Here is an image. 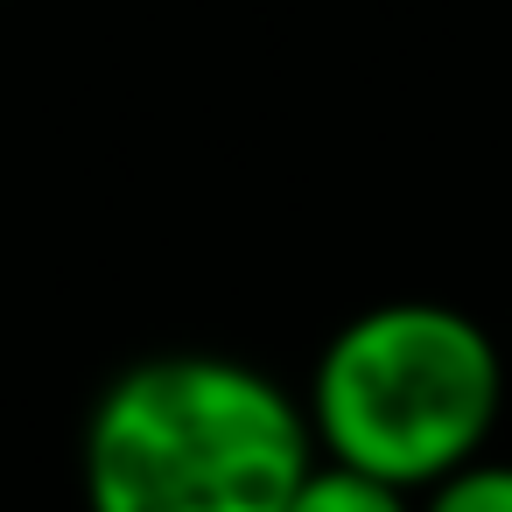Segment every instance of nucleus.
Returning <instances> with one entry per match:
<instances>
[{"mask_svg": "<svg viewBox=\"0 0 512 512\" xmlns=\"http://www.w3.org/2000/svg\"><path fill=\"white\" fill-rule=\"evenodd\" d=\"M309 407L225 351L120 365L78 442L85 512H288L316 463Z\"/></svg>", "mask_w": 512, "mask_h": 512, "instance_id": "f257e3e1", "label": "nucleus"}, {"mask_svg": "<svg viewBox=\"0 0 512 512\" xmlns=\"http://www.w3.org/2000/svg\"><path fill=\"white\" fill-rule=\"evenodd\" d=\"M302 407L330 463L421 498L435 477L484 456L505 414V358L470 309L400 295L330 330Z\"/></svg>", "mask_w": 512, "mask_h": 512, "instance_id": "f03ea898", "label": "nucleus"}, {"mask_svg": "<svg viewBox=\"0 0 512 512\" xmlns=\"http://www.w3.org/2000/svg\"><path fill=\"white\" fill-rule=\"evenodd\" d=\"M288 512H421V505H414V491H400V484H386L372 470H351V463L316 456L309 477L295 484Z\"/></svg>", "mask_w": 512, "mask_h": 512, "instance_id": "7ed1b4c3", "label": "nucleus"}, {"mask_svg": "<svg viewBox=\"0 0 512 512\" xmlns=\"http://www.w3.org/2000/svg\"><path fill=\"white\" fill-rule=\"evenodd\" d=\"M421 512H512V463L470 456L463 470H449L421 491Z\"/></svg>", "mask_w": 512, "mask_h": 512, "instance_id": "20e7f679", "label": "nucleus"}]
</instances>
